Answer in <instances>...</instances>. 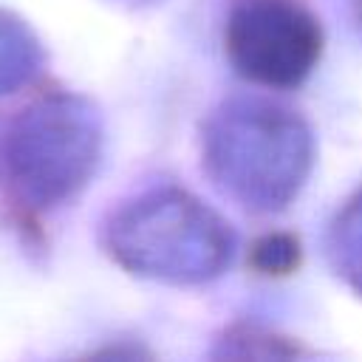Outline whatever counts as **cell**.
<instances>
[{
  "mask_svg": "<svg viewBox=\"0 0 362 362\" xmlns=\"http://www.w3.org/2000/svg\"><path fill=\"white\" fill-rule=\"evenodd\" d=\"M209 356L215 359H300V356H314V351L257 322H232L229 328L221 331Z\"/></svg>",
  "mask_w": 362,
  "mask_h": 362,
  "instance_id": "8992f818",
  "label": "cell"
},
{
  "mask_svg": "<svg viewBox=\"0 0 362 362\" xmlns=\"http://www.w3.org/2000/svg\"><path fill=\"white\" fill-rule=\"evenodd\" d=\"M102 158V116L76 93L54 90L11 122L0 167L8 195L25 209H54L79 195Z\"/></svg>",
  "mask_w": 362,
  "mask_h": 362,
  "instance_id": "3957f363",
  "label": "cell"
},
{
  "mask_svg": "<svg viewBox=\"0 0 362 362\" xmlns=\"http://www.w3.org/2000/svg\"><path fill=\"white\" fill-rule=\"evenodd\" d=\"M229 221L198 195L153 187L105 223V249L130 274L170 286H201L221 277L235 257Z\"/></svg>",
  "mask_w": 362,
  "mask_h": 362,
  "instance_id": "7a4b0ae2",
  "label": "cell"
},
{
  "mask_svg": "<svg viewBox=\"0 0 362 362\" xmlns=\"http://www.w3.org/2000/svg\"><path fill=\"white\" fill-rule=\"evenodd\" d=\"M325 249L337 277L362 297V187L337 209L325 235Z\"/></svg>",
  "mask_w": 362,
  "mask_h": 362,
  "instance_id": "5b68a950",
  "label": "cell"
},
{
  "mask_svg": "<svg viewBox=\"0 0 362 362\" xmlns=\"http://www.w3.org/2000/svg\"><path fill=\"white\" fill-rule=\"evenodd\" d=\"M110 3H116L122 8H150V6H158L164 0H110Z\"/></svg>",
  "mask_w": 362,
  "mask_h": 362,
  "instance_id": "9c48e42d",
  "label": "cell"
},
{
  "mask_svg": "<svg viewBox=\"0 0 362 362\" xmlns=\"http://www.w3.org/2000/svg\"><path fill=\"white\" fill-rule=\"evenodd\" d=\"M300 257H303L300 238L291 232H266L249 249L252 269L257 274H266V277L291 274L300 266Z\"/></svg>",
  "mask_w": 362,
  "mask_h": 362,
  "instance_id": "ba28073f",
  "label": "cell"
},
{
  "mask_svg": "<svg viewBox=\"0 0 362 362\" xmlns=\"http://www.w3.org/2000/svg\"><path fill=\"white\" fill-rule=\"evenodd\" d=\"M356 14H359V23H362V0H356Z\"/></svg>",
  "mask_w": 362,
  "mask_h": 362,
  "instance_id": "30bf717a",
  "label": "cell"
},
{
  "mask_svg": "<svg viewBox=\"0 0 362 362\" xmlns=\"http://www.w3.org/2000/svg\"><path fill=\"white\" fill-rule=\"evenodd\" d=\"M223 54L252 85H303L322 54V25L300 0H235L223 23Z\"/></svg>",
  "mask_w": 362,
  "mask_h": 362,
  "instance_id": "277c9868",
  "label": "cell"
},
{
  "mask_svg": "<svg viewBox=\"0 0 362 362\" xmlns=\"http://www.w3.org/2000/svg\"><path fill=\"white\" fill-rule=\"evenodd\" d=\"M42 65V51L31 28L14 14L0 11V93L28 85Z\"/></svg>",
  "mask_w": 362,
  "mask_h": 362,
  "instance_id": "52a82bcc",
  "label": "cell"
},
{
  "mask_svg": "<svg viewBox=\"0 0 362 362\" xmlns=\"http://www.w3.org/2000/svg\"><path fill=\"white\" fill-rule=\"evenodd\" d=\"M314 156L308 122L263 96L223 99L201 124L204 173L249 212H283L305 187Z\"/></svg>",
  "mask_w": 362,
  "mask_h": 362,
  "instance_id": "6da1fadb",
  "label": "cell"
}]
</instances>
